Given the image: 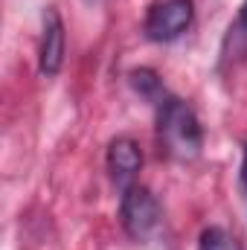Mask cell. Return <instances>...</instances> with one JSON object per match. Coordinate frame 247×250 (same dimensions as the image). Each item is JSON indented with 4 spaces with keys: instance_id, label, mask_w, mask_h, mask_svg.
I'll return each instance as SVG.
<instances>
[{
    "instance_id": "cell-2",
    "label": "cell",
    "mask_w": 247,
    "mask_h": 250,
    "mask_svg": "<svg viewBox=\"0 0 247 250\" xmlns=\"http://www.w3.org/2000/svg\"><path fill=\"white\" fill-rule=\"evenodd\" d=\"M120 221H123V230L134 242H148L157 233V227H160V204L151 195V189L140 187V184H131L128 189H123Z\"/></svg>"
},
{
    "instance_id": "cell-7",
    "label": "cell",
    "mask_w": 247,
    "mask_h": 250,
    "mask_svg": "<svg viewBox=\"0 0 247 250\" xmlns=\"http://www.w3.org/2000/svg\"><path fill=\"white\" fill-rule=\"evenodd\" d=\"M128 82H131V87H134L143 99H148V102H154V105H160V102L169 96V93L163 90V82L157 79V73L148 70V67L131 70V73H128Z\"/></svg>"
},
{
    "instance_id": "cell-8",
    "label": "cell",
    "mask_w": 247,
    "mask_h": 250,
    "mask_svg": "<svg viewBox=\"0 0 247 250\" xmlns=\"http://www.w3.org/2000/svg\"><path fill=\"white\" fill-rule=\"evenodd\" d=\"M198 250H242V245L236 242V236H230L224 227H206L201 233Z\"/></svg>"
},
{
    "instance_id": "cell-6",
    "label": "cell",
    "mask_w": 247,
    "mask_h": 250,
    "mask_svg": "<svg viewBox=\"0 0 247 250\" xmlns=\"http://www.w3.org/2000/svg\"><path fill=\"white\" fill-rule=\"evenodd\" d=\"M247 56V0L239 6V15L236 21L230 23L227 29V38H224V47H221V62H239Z\"/></svg>"
},
{
    "instance_id": "cell-5",
    "label": "cell",
    "mask_w": 247,
    "mask_h": 250,
    "mask_svg": "<svg viewBox=\"0 0 247 250\" xmlns=\"http://www.w3.org/2000/svg\"><path fill=\"white\" fill-rule=\"evenodd\" d=\"M140 166H143V151H140L137 140H131V137L111 140V146H108V172H111L117 187L123 189L131 187Z\"/></svg>"
},
{
    "instance_id": "cell-1",
    "label": "cell",
    "mask_w": 247,
    "mask_h": 250,
    "mask_svg": "<svg viewBox=\"0 0 247 250\" xmlns=\"http://www.w3.org/2000/svg\"><path fill=\"white\" fill-rule=\"evenodd\" d=\"M157 143L160 151L172 160H195L204 148V128L198 123L192 105L178 99V96H166L157 105Z\"/></svg>"
},
{
    "instance_id": "cell-4",
    "label": "cell",
    "mask_w": 247,
    "mask_h": 250,
    "mask_svg": "<svg viewBox=\"0 0 247 250\" xmlns=\"http://www.w3.org/2000/svg\"><path fill=\"white\" fill-rule=\"evenodd\" d=\"M67 50V35H64V21L59 9L47 6L44 12V29H41V50H38V70L44 76H56L64 64Z\"/></svg>"
},
{
    "instance_id": "cell-9",
    "label": "cell",
    "mask_w": 247,
    "mask_h": 250,
    "mask_svg": "<svg viewBox=\"0 0 247 250\" xmlns=\"http://www.w3.org/2000/svg\"><path fill=\"white\" fill-rule=\"evenodd\" d=\"M239 184H242V192H245V201H247V143H245V154H242V172H239Z\"/></svg>"
},
{
    "instance_id": "cell-3",
    "label": "cell",
    "mask_w": 247,
    "mask_h": 250,
    "mask_svg": "<svg viewBox=\"0 0 247 250\" xmlns=\"http://www.w3.org/2000/svg\"><path fill=\"white\" fill-rule=\"evenodd\" d=\"M192 0H160L148 9L145 15V23H143V32L148 41H157V44H169L175 38H181L189 23H192Z\"/></svg>"
}]
</instances>
